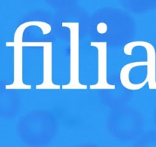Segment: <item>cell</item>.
Wrapping results in <instances>:
<instances>
[]
</instances>
